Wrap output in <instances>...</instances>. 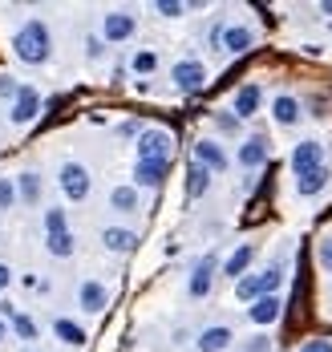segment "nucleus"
I'll use <instances>...</instances> for the list:
<instances>
[{"label":"nucleus","instance_id":"nucleus-1","mask_svg":"<svg viewBox=\"0 0 332 352\" xmlns=\"http://www.w3.org/2000/svg\"><path fill=\"white\" fill-rule=\"evenodd\" d=\"M12 53H16V61H25V65H45L49 57H53V33H49V25L45 21H25L16 36H12Z\"/></svg>","mask_w":332,"mask_h":352},{"label":"nucleus","instance_id":"nucleus-2","mask_svg":"<svg viewBox=\"0 0 332 352\" xmlns=\"http://www.w3.org/2000/svg\"><path fill=\"white\" fill-rule=\"evenodd\" d=\"M280 283H284V267H280V263H267L263 272H247L243 280H235V296H239L243 304H252L259 296H276Z\"/></svg>","mask_w":332,"mask_h":352},{"label":"nucleus","instance_id":"nucleus-3","mask_svg":"<svg viewBox=\"0 0 332 352\" xmlns=\"http://www.w3.org/2000/svg\"><path fill=\"white\" fill-rule=\"evenodd\" d=\"M170 154H175V138H170V130L150 126V130L138 134V162H170Z\"/></svg>","mask_w":332,"mask_h":352},{"label":"nucleus","instance_id":"nucleus-4","mask_svg":"<svg viewBox=\"0 0 332 352\" xmlns=\"http://www.w3.org/2000/svg\"><path fill=\"white\" fill-rule=\"evenodd\" d=\"M57 182H61L65 199H74V203L89 199V186H93V178H89V170H85L81 162H61V170H57Z\"/></svg>","mask_w":332,"mask_h":352},{"label":"nucleus","instance_id":"nucleus-5","mask_svg":"<svg viewBox=\"0 0 332 352\" xmlns=\"http://www.w3.org/2000/svg\"><path fill=\"white\" fill-rule=\"evenodd\" d=\"M134 33H138L134 12L113 8V12H106V16H102V41H106V45H122V41H130Z\"/></svg>","mask_w":332,"mask_h":352},{"label":"nucleus","instance_id":"nucleus-6","mask_svg":"<svg viewBox=\"0 0 332 352\" xmlns=\"http://www.w3.org/2000/svg\"><path fill=\"white\" fill-rule=\"evenodd\" d=\"M170 81H175V89H179V94H199V89L207 85V65H203V61H195V57L175 61Z\"/></svg>","mask_w":332,"mask_h":352},{"label":"nucleus","instance_id":"nucleus-7","mask_svg":"<svg viewBox=\"0 0 332 352\" xmlns=\"http://www.w3.org/2000/svg\"><path fill=\"white\" fill-rule=\"evenodd\" d=\"M215 272H219V259H215V251H211V255H203V259L195 263V272H190V280H186V296H190V300L211 296V287H215Z\"/></svg>","mask_w":332,"mask_h":352},{"label":"nucleus","instance_id":"nucleus-8","mask_svg":"<svg viewBox=\"0 0 332 352\" xmlns=\"http://www.w3.org/2000/svg\"><path fill=\"white\" fill-rule=\"evenodd\" d=\"M288 166H292V175L296 178H304V175H312V170H320L324 166V146L320 142H296V150H292V158H288Z\"/></svg>","mask_w":332,"mask_h":352},{"label":"nucleus","instance_id":"nucleus-9","mask_svg":"<svg viewBox=\"0 0 332 352\" xmlns=\"http://www.w3.org/2000/svg\"><path fill=\"white\" fill-rule=\"evenodd\" d=\"M41 113V94L33 85H21V94L12 98V109H8V122L12 126H29V122H37Z\"/></svg>","mask_w":332,"mask_h":352},{"label":"nucleus","instance_id":"nucleus-10","mask_svg":"<svg viewBox=\"0 0 332 352\" xmlns=\"http://www.w3.org/2000/svg\"><path fill=\"white\" fill-rule=\"evenodd\" d=\"M190 162H199L207 175H223L227 170V150H223L215 138H199L195 142V158Z\"/></svg>","mask_w":332,"mask_h":352},{"label":"nucleus","instance_id":"nucleus-11","mask_svg":"<svg viewBox=\"0 0 332 352\" xmlns=\"http://www.w3.org/2000/svg\"><path fill=\"white\" fill-rule=\"evenodd\" d=\"M259 102H263V89H259L256 81H247V85H239L235 89V102H231V113L243 122V118H256Z\"/></svg>","mask_w":332,"mask_h":352},{"label":"nucleus","instance_id":"nucleus-12","mask_svg":"<svg viewBox=\"0 0 332 352\" xmlns=\"http://www.w3.org/2000/svg\"><path fill=\"white\" fill-rule=\"evenodd\" d=\"M231 344H235V332L227 324H211L199 332V352H227Z\"/></svg>","mask_w":332,"mask_h":352},{"label":"nucleus","instance_id":"nucleus-13","mask_svg":"<svg viewBox=\"0 0 332 352\" xmlns=\"http://www.w3.org/2000/svg\"><path fill=\"white\" fill-rule=\"evenodd\" d=\"M77 304L85 308V312H102L106 304H110V287L98 280H85L81 287H77Z\"/></svg>","mask_w":332,"mask_h":352},{"label":"nucleus","instance_id":"nucleus-14","mask_svg":"<svg viewBox=\"0 0 332 352\" xmlns=\"http://www.w3.org/2000/svg\"><path fill=\"white\" fill-rule=\"evenodd\" d=\"M267 162V138L263 134H252V138L239 146V166L243 170H259Z\"/></svg>","mask_w":332,"mask_h":352},{"label":"nucleus","instance_id":"nucleus-15","mask_svg":"<svg viewBox=\"0 0 332 352\" xmlns=\"http://www.w3.org/2000/svg\"><path fill=\"white\" fill-rule=\"evenodd\" d=\"M252 259H256V243H239L231 255H227V263H223V276H231V280H243V276H247V267H252Z\"/></svg>","mask_w":332,"mask_h":352},{"label":"nucleus","instance_id":"nucleus-16","mask_svg":"<svg viewBox=\"0 0 332 352\" xmlns=\"http://www.w3.org/2000/svg\"><path fill=\"white\" fill-rule=\"evenodd\" d=\"M252 45H256V33L247 25H227L219 36V49H227V53H247Z\"/></svg>","mask_w":332,"mask_h":352},{"label":"nucleus","instance_id":"nucleus-17","mask_svg":"<svg viewBox=\"0 0 332 352\" xmlns=\"http://www.w3.org/2000/svg\"><path fill=\"white\" fill-rule=\"evenodd\" d=\"M280 312H284L280 296H259V300H252V308H247V320L252 324H276Z\"/></svg>","mask_w":332,"mask_h":352},{"label":"nucleus","instance_id":"nucleus-18","mask_svg":"<svg viewBox=\"0 0 332 352\" xmlns=\"http://www.w3.org/2000/svg\"><path fill=\"white\" fill-rule=\"evenodd\" d=\"M102 243H106V251H113V255H130V251L138 247V235L126 231V227H106V231H102Z\"/></svg>","mask_w":332,"mask_h":352},{"label":"nucleus","instance_id":"nucleus-19","mask_svg":"<svg viewBox=\"0 0 332 352\" xmlns=\"http://www.w3.org/2000/svg\"><path fill=\"white\" fill-rule=\"evenodd\" d=\"M110 207L122 214H134L142 211V195H138V186H113L110 190Z\"/></svg>","mask_w":332,"mask_h":352},{"label":"nucleus","instance_id":"nucleus-20","mask_svg":"<svg viewBox=\"0 0 332 352\" xmlns=\"http://www.w3.org/2000/svg\"><path fill=\"white\" fill-rule=\"evenodd\" d=\"M170 162H134V186H162Z\"/></svg>","mask_w":332,"mask_h":352},{"label":"nucleus","instance_id":"nucleus-21","mask_svg":"<svg viewBox=\"0 0 332 352\" xmlns=\"http://www.w3.org/2000/svg\"><path fill=\"white\" fill-rule=\"evenodd\" d=\"M16 199L25 203V207H33V203H41V175L37 170H25V175H16Z\"/></svg>","mask_w":332,"mask_h":352},{"label":"nucleus","instance_id":"nucleus-22","mask_svg":"<svg viewBox=\"0 0 332 352\" xmlns=\"http://www.w3.org/2000/svg\"><path fill=\"white\" fill-rule=\"evenodd\" d=\"M272 118H276L280 126H296L304 113H300V102H296L292 94H280V98L272 102Z\"/></svg>","mask_w":332,"mask_h":352},{"label":"nucleus","instance_id":"nucleus-23","mask_svg":"<svg viewBox=\"0 0 332 352\" xmlns=\"http://www.w3.org/2000/svg\"><path fill=\"white\" fill-rule=\"evenodd\" d=\"M324 186H329V166H320V170H312V175L296 178V195H300V199H312V195H320Z\"/></svg>","mask_w":332,"mask_h":352},{"label":"nucleus","instance_id":"nucleus-24","mask_svg":"<svg viewBox=\"0 0 332 352\" xmlns=\"http://www.w3.org/2000/svg\"><path fill=\"white\" fill-rule=\"evenodd\" d=\"M207 186H211V175H207L199 162H190V166H186V199H203Z\"/></svg>","mask_w":332,"mask_h":352},{"label":"nucleus","instance_id":"nucleus-25","mask_svg":"<svg viewBox=\"0 0 332 352\" xmlns=\"http://www.w3.org/2000/svg\"><path fill=\"white\" fill-rule=\"evenodd\" d=\"M53 336L65 340V344H85V332H81V324H74V320H53Z\"/></svg>","mask_w":332,"mask_h":352},{"label":"nucleus","instance_id":"nucleus-26","mask_svg":"<svg viewBox=\"0 0 332 352\" xmlns=\"http://www.w3.org/2000/svg\"><path fill=\"white\" fill-rule=\"evenodd\" d=\"M45 247H49V255L69 259V255H74V235H69V231H61V235H45Z\"/></svg>","mask_w":332,"mask_h":352},{"label":"nucleus","instance_id":"nucleus-27","mask_svg":"<svg viewBox=\"0 0 332 352\" xmlns=\"http://www.w3.org/2000/svg\"><path fill=\"white\" fill-rule=\"evenodd\" d=\"M130 69L138 73V77H150V73L158 69V53H154V49H138L134 61H130Z\"/></svg>","mask_w":332,"mask_h":352},{"label":"nucleus","instance_id":"nucleus-28","mask_svg":"<svg viewBox=\"0 0 332 352\" xmlns=\"http://www.w3.org/2000/svg\"><path fill=\"white\" fill-rule=\"evenodd\" d=\"M61 231H69V219L61 207H49L45 211V235H61Z\"/></svg>","mask_w":332,"mask_h":352},{"label":"nucleus","instance_id":"nucleus-29","mask_svg":"<svg viewBox=\"0 0 332 352\" xmlns=\"http://www.w3.org/2000/svg\"><path fill=\"white\" fill-rule=\"evenodd\" d=\"M215 130H219L223 138H235L239 134V118L235 113H215Z\"/></svg>","mask_w":332,"mask_h":352},{"label":"nucleus","instance_id":"nucleus-30","mask_svg":"<svg viewBox=\"0 0 332 352\" xmlns=\"http://www.w3.org/2000/svg\"><path fill=\"white\" fill-rule=\"evenodd\" d=\"M16 207V186L12 178H0V211H12Z\"/></svg>","mask_w":332,"mask_h":352},{"label":"nucleus","instance_id":"nucleus-31","mask_svg":"<svg viewBox=\"0 0 332 352\" xmlns=\"http://www.w3.org/2000/svg\"><path fill=\"white\" fill-rule=\"evenodd\" d=\"M154 12H158V16H183L186 4H183V0H158V4H154Z\"/></svg>","mask_w":332,"mask_h":352},{"label":"nucleus","instance_id":"nucleus-32","mask_svg":"<svg viewBox=\"0 0 332 352\" xmlns=\"http://www.w3.org/2000/svg\"><path fill=\"white\" fill-rule=\"evenodd\" d=\"M16 94H21V85H16V77H8V73H0V98H4V102H12Z\"/></svg>","mask_w":332,"mask_h":352},{"label":"nucleus","instance_id":"nucleus-33","mask_svg":"<svg viewBox=\"0 0 332 352\" xmlns=\"http://www.w3.org/2000/svg\"><path fill=\"white\" fill-rule=\"evenodd\" d=\"M316 259H320V267H324V272H332V239H320V247H316Z\"/></svg>","mask_w":332,"mask_h":352},{"label":"nucleus","instance_id":"nucleus-34","mask_svg":"<svg viewBox=\"0 0 332 352\" xmlns=\"http://www.w3.org/2000/svg\"><path fill=\"white\" fill-rule=\"evenodd\" d=\"M85 53H89V61H98V57L106 53V41H102V36H89V41H85Z\"/></svg>","mask_w":332,"mask_h":352},{"label":"nucleus","instance_id":"nucleus-35","mask_svg":"<svg viewBox=\"0 0 332 352\" xmlns=\"http://www.w3.org/2000/svg\"><path fill=\"white\" fill-rule=\"evenodd\" d=\"M243 352H272V340H267V336H252V340L243 344Z\"/></svg>","mask_w":332,"mask_h":352},{"label":"nucleus","instance_id":"nucleus-36","mask_svg":"<svg viewBox=\"0 0 332 352\" xmlns=\"http://www.w3.org/2000/svg\"><path fill=\"white\" fill-rule=\"evenodd\" d=\"M300 352H332V340H320V336H316V340H304Z\"/></svg>","mask_w":332,"mask_h":352},{"label":"nucleus","instance_id":"nucleus-37","mask_svg":"<svg viewBox=\"0 0 332 352\" xmlns=\"http://www.w3.org/2000/svg\"><path fill=\"white\" fill-rule=\"evenodd\" d=\"M118 134H122V138H138V134H142V126H138V122H122V126H118Z\"/></svg>","mask_w":332,"mask_h":352},{"label":"nucleus","instance_id":"nucleus-38","mask_svg":"<svg viewBox=\"0 0 332 352\" xmlns=\"http://www.w3.org/2000/svg\"><path fill=\"white\" fill-rule=\"evenodd\" d=\"M8 280H12V272H8V267H4V263H0V292H4V287H8Z\"/></svg>","mask_w":332,"mask_h":352},{"label":"nucleus","instance_id":"nucleus-39","mask_svg":"<svg viewBox=\"0 0 332 352\" xmlns=\"http://www.w3.org/2000/svg\"><path fill=\"white\" fill-rule=\"evenodd\" d=\"M4 336H8V324H4V316H0V344H4Z\"/></svg>","mask_w":332,"mask_h":352}]
</instances>
